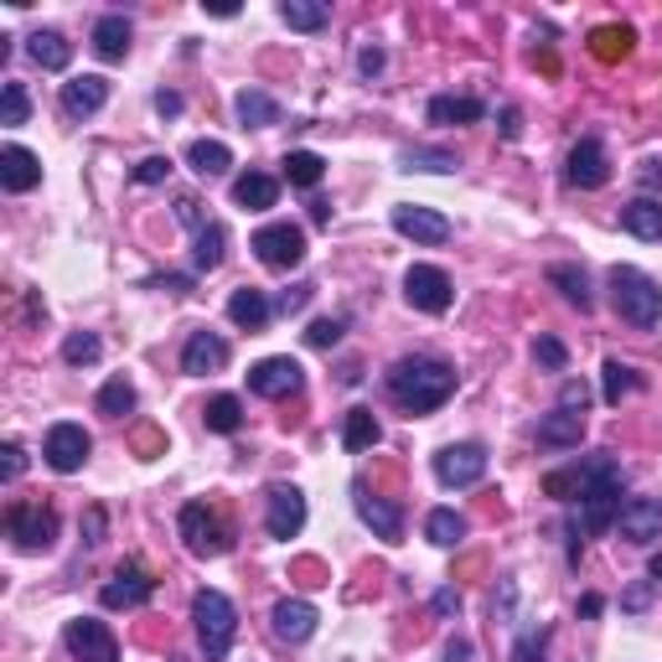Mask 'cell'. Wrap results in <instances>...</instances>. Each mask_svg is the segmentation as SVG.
Wrapping results in <instances>:
<instances>
[{
    "label": "cell",
    "instance_id": "31",
    "mask_svg": "<svg viewBox=\"0 0 662 662\" xmlns=\"http://www.w3.org/2000/svg\"><path fill=\"white\" fill-rule=\"evenodd\" d=\"M378 435H383V424L373 420V409H352V414L342 420V451H352V455L373 451Z\"/></svg>",
    "mask_w": 662,
    "mask_h": 662
},
{
    "label": "cell",
    "instance_id": "62",
    "mask_svg": "<svg viewBox=\"0 0 662 662\" xmlns=\"http://www.w3.org/2000/svg\"><path fill=\"white\" fill-rule=\"evenodd\" d=\"M601 611H605L601 595H585V601H580V616H601Z\"/></svg>",
    "mask_w": 662,
    "mask_h": 662
},
{
    "label": "cell",
    "instance_id": "61",
    "mask_svg": "<svg viewBox=\"0 0 662 662\" xmlns=\"http://www.w3.org/2000/svg\"><path fill=\"white\" fill-rule=\"evenodd\" d=\"M471 658V642H451V648H445V662H467Z\"/></svg>",
    "mask_w": 662,
    "mask_h": 662
},
{
    "label": "cell",
    "instance_id": "19",
    "mask_svg": "<svg viewBox=\"0 0 662 662\" xmlns=\"http://www.w3.org/2000/svg\"><path fill=\"white\" fill-rule=\"evenodd\" d=\"M104 99H109V78H99V73H78V78L62 83V114H68V120H89V114H99Z\"/></svg>",
    "mask_w": 662,
    "mask_h": 662
},
{
    "label": "cell",
    "instance_id": "14",
    "mask_svg": "<svg viewBox=\"0 0 662 662\" xmlns=\"http://www.w3.org/2000/svg\"><path fill=\"white\" fill-rule=\"evenodd\" d=\"M156 595V580L140 564H120V570L104 580V590H99V601L109 605V611H136V605H146Z\"/></svg>",
    "mask_w": 662,
    "mask_h": 662
},
{
    "label": "cell",
    "instance_id": "13",
    "mask_svg": "<svg viewBox=\"0 0 662 662\" xmlns=\"http://www.w3.org/2000/svg\"><path fill=\"white\" fill-rule=\"evenodd\" d=\"M270 512H264V528H270V539H295L305 528V496H301V487H290V482H274L270 487Z\"/></svg>",
    "mask_w": 662,
    "mask_h": 662
},
{
    "label": "cell",
    "instance_id": "22",
    "mask_svg": "<svg viewBox=\"0 0 662 662\" xmlns=\"http://www.w3.org/2000/svg\"><path fill=\"white\" fill-rule=\"evenodd\" d=\"M270 317H274V301L264 295V290L243 285V290H233V295H228V321H233V327L264 331V327H270Z\"/></svg>",
    "mask_w": 662,
    "mask_h": 662
},
{
    "label": "cell",
    "instance_id": "23",
    "mask_svg": "<svg viewBox=\"0 0 662 662\" xmlns=\"http://www.w3.org/2000/svg\"><path fill=\"white\" fill-rule=\"evenodd\" d=\"M580 435H585V414H574V409H549L539 420V445H549V451H570V445H580Z\"/></svg>",
    "mask_w": 662,
    "mask_h": 662
},
{
    "label": "cell",
    "instance_id": "9",
    "mask_svg": "<svg viewBox=\"0 0 662 662\" xmlns=\"http://www.w3.org/2000/svg\"><path fill=\"white\" fill-rule=\"evenodd\" d=\"M89 451H93L89 430H83V424H73V420L52 424V430H47V440H42L47 467H52V471H62V477H73V471L83 467V461H89Z\"/></svg>",
    "mask_w": 662,
    "mask_h": 662
},
{
    "label": "cell",
    "instance_id": "48",
    "mask_svg": "<svg viewBox=\"0 0 662 662\" xmlns=\"http://www.w3.org/2000/svg\"><path fill=\"white\" fill-rule=\"evenodd\" d=\"M171 177V156H146V161L136 165V181L140 187H156V181Z\"/></svg>",
    "mask_w": 662,
    "mask_h": 662
},
{
    "label": "cell",
    "instance_id": "24",
    "mask_svg": "<svg viewBox=\"0 0 662 662\" xmlns=\"http://www.w3.org/2000/svg\"><path fill=\"white\" fill-rule=\"evenodd\" d=\"M42 181V161L27 151V146H6L0 151V187L6 192H31Z\"/></svg>",
    "mask_w": 662,
    "mask_h": 662
},
{
    "label": "cell",
    "instance_id": "20",
    "mask_svg": "<svg viewBox=\"0 0 662 662\" xmlns=\"http://www.w3.org/2000/svg\"><path fill=\"white\" fill-rule=\"evenodd\" d=\"M616 523H621V533H626L632 543L662 539V502H658V496H626L621 512H616Z\"/></svg>",
    "mask_w": 662,
    "mask_h": 662
},
{
    "label": "cell",
    "instance_id": "63",
    "mask_svg": "<svg viewBox=\"0 0 662 662\" xmlns=\"http://www.w3.org/2000/svg\"><path fill=\"white\" fill-rule=\"evenodd\" d=\"M648 574H652V580H662V554H652V564H648Z\"/></svg>",
    "mask_w": 662,
    "mask_h": 662
},
{
    "label": "cell",
    "instance_id": "3",
    "mask_svg": "<svg viewBox=\"0 0 662 662\" xmlns=\"http://www.w3.org/2000/svg\"><path fill=\"white\" fill-rule=\"evenodd\" d=\"M611 301H616L621 321H632V327H658L662 321V285L652 274L632 270V264H616L611 270Z\"/></svg>",
    "mask_w": 662,
    "mask_h": 662
},
{
    "label": "cell",
    "instance_id": "57",
    "mask_svg": "<svg viewBox=\"0 0 662 662\" xmlns=\"http://www.w3.org/2000/svg\"><path fill=\"white\" fill-rule=\"evenodd\" d=\"M156 290H171V295H187V290H192V280H187V274H165V280H151Z\"/></svg>",
    "mask_w": 662,
    "mask_h": 662
},
{
    "label": "cell",
    "instance_id": "25",
    "mask_svg": "<svg viewBox=\"0 0 662 662\" xmlns=\"http://www.w3.org/2000/svg\"><path fill=\"white\" fill-rule=\"evenodd\" d=\"M621 228L642 243H662V202L658 197H632V202L621 208Z\"/></svg>",
    "mask_w": 662,
    "mask_h": 662
},
{
    "label": "cell",
    "instance_id": "38",
    "mask_svg": "<svg viewBox=\"0 0 662 662\" xmlns=\"http://www.w3.org/2000/svg\"><path fill=\"white\" fill-rule=\"evenodd\" d=\"M228 259V228L223 223H208L197 233V249H192V264L197 270H218Z\"/></svg>",
    "mask_w": 662,
    "mask_h": 662
},
{
    "label": "cell",
    "instance_id": "33",
    "mask_svg": "<svg viewBox=\"0 0 662 662\" xmlns=\"http://www.w3.org/2000/svg\"><path fill=\"white\" fill-rule=\"evenodd\" d=\"M549 285H559V295H564L570 305H580V311H590V305H595L585 270H574V264H549Z\"/></svg>",
    "mask_w": 662,
    "mask_h": 662
},
{
    "label": "cell",
    "instance_id": "52",
    "mask_svg": "<svg viewBox=\"0 0 662 662\" xmlns=\"http://www.w3.org/2000/svg\"><path fill=\"white\" fill-rule=\"evenodd\" d=\"M197 208H202L197 197H177V218H181V223H187V228H197V233H202V228H208V218H202V212H197Z\"/></svg>",
    "mask_w": 662,
    "mask_h": 662
},
{
    "label": "cell",
    "instance_id": "11",
    "mask_svg": "<svg viewBox=\"0 0 662 662\" xmlns=\"http://www.w3.org/2000/svg\"><path fill=\"white\" fill-rule=\"evenodd\" d=\"M62 636H68V652L78 662H120V642H114V632H109L104 621L78 616V621H68Z\"/></svg>",
    "mask_w": 662,
    "mask_h": 662
},
{
    "label": "cell",
    "instance_id": "43",
    "mask_svg": "<svg viewBox=\"0 0 662 662\" xmlns=\"http://www.w3.org/2000/svg\"><path fill=\"white\" fill-rule=\"evenodd\" d=\"M104 358V342L93 337V331H73L68 342H62V362L68 368H89V362H99Z\"/></svg>",
    "mask_w": 662,
    "mask_h": 662
},
{
    "label": "cell",
    "instance_id": "60",
    "mask_svg": "<svg viewBox=\"0 0 662 662\" xmlns=\"http://www.w3.org/2000/svg\"><path fill=\"white\" fill-rule=\"evenodd\" d=\"M518 130H523V124H518V109H502V140H518Z\"/></svg>",
    "mask_w": 662,
    "mask_h": 662
},
{
    "label": "cell",
    "instance_id": "34",
    "mask_svg": "<svg viewBox=\"0 0 662 662\" xmlns=\"http://www.w3.org/2000/svg\"><path fill=\"white\" fill-rule=\"evenodd\" d=\"M424 539L440 543V549H455V543L467 539V518L455 508H435L430 518H424Z\"/></svg>",
    "mask_w": 662,
    "mask_h": 662
},
{
    "label": "cell",
    "instance_id": "58",
    "mask_svg": "<svg viewBox=\"0 0 662 662\" xmlns=\"http://www.w3.org/2000/svg\"><path fill=\"white\" fill-rule=\"evenodd\" d=\"M435 611H440V616H451V611H461V595H455L451 585L435 590Z\"/></svg>",
    "mask_w": 662,
    "mask_h": 662
},
{
    "label": "cell",
    "instance_id": "56",
    "mask_svg": "<svg viewBox=\"0 0 662 662\" xmlns=\"http://www.w3.org/2000/svg\"><path fill=\"white\" fill-rule=\"evenodd\" d=\"M83 533H89V543L104 539V508H89V518H83Z\"/></svg>",
    "mask_w": 662,
    "mask_h": 662
},
{
    "label": "cell",
    "instance_id": "42",
    "mask_svg": "<svg viewBox=\"0 0 662 662\" xmlns=\"http://www.w3.org/2000/svg\"><path fill=\"white\" fill-rule=\"evenodd\" d=\"M285 177H290V187H317V181L327 177V161H321L317 151H290L285 156Z\"/></svg>",
    "mask_w": 662,
    "mask_h": 662
},
{
    "label": "cell",
    "instance_id": "45",
    "mask_svg": "<svg viewBox=\"0 0 662 662\" xmlns=\"http://www.w3.org/2000/svg\"><path fill=\"white\" fill-rule=\"evenodd\" d=\"M342 331H347L342 317H321V321H311L305 342H311V347H337V342H342Z\"/></svg>",
    "mask_w": 662,
    "mask_h": 662
},
{
    "label": "cell",
    "instance_id": "50",
    "mask_svg": "<svg viewBox=\"0 0 662 662\" xmlns=\"http://www.w3.org/2000/svg\"><path fill=\"white\" fill-rule=\"evenodd\" d=\"M590 404V389L580 383V378H564V389H559V409H574V414H585Z\"/></svg>",
    "mask_w": 662,
    "mask_h": 662
},
{
    "label": "cell",
    "instance_id": "36",
    "mask_svg": "<svg viewBox=\"0 0 662 662\" xmlns=\"http://www.w3.org/2000/svg\"><path fill=\"white\" fill-rule=\"evenodd\" d=\"M455 151H435V146H409V151H399V171H435V177H445V171H455Z\"/></svg>",
    "mask_w": 662,
    "mask_h": 662
},
{
    "label": "cell",
    "instance_id": "39",
    "mask_svg": "<svg viewBox=\"0 0 662 662\" xmlns=\"http://www.w3.org/2000/svg\"><path fill=\"white\" fill-rule=\"evenodd\" d=\"M280 21H285L290 31H321L331 21V11L321 0H285V6H280Z\"/></svg>",
    "mask_w": 662,
    "mask_h": 662
},
{
    "label": "cell",
    "instance_id": "26",
    "mask_svg": "<svg viewBox=\"0 0 662 662\" xmlns=\"http://www.w3.org/2000/svg\"><path fill=\"white\" fill-rule=\"evenodd\" d=\"M27 52H31V62H37V68H47V73H62V68L73 62V42H68L62 31H31Z\"/></svg>",
    "mask_w": 662,
    "mask_h": 662
},
{
    "label": "cell",
    "instance_id": "46",
    "mask_svg": "<svg viewBox=\"0 0 662 662\" xmlns=\"http://www.w3.org/2000/svg\"><path fill=\"white\" fill-rule=\"evenodd\" d=\"M533 358H539L549 373H564L570 352H564V342H559V337H539V342H533Z\"/></svg>",
    "mask_w": 662,
    "mask_h": 662
},
{
    "label": "cell",
    "instance_id": "4",
    "mask_svg": "<svg viewBox=\"0 0 662 662\" xmlns=\"http://www.w3.org/2000/svg\"><path fill=\"white\" fill-rule=\"evenodd\" d=\"M192 621H197V642H202L208 662L228 658L233 632H239V611H233V601H228L223 590H197L192 595Z\"/></svg>",
    "mask_w": 662,
    "mask_h": 662
},
{
    "label": "cell",
    "instance_id": "41",
    "mask_svg": "<svg viewBox=\"0 0 662 662\" xmlns=\"http://www.w3.org/2000/svg\"><path fill=\"white\" fill-rule=\"evenodd\" d=\"M636 389H642V378H636V368H626V362H616V358L605 362V389H601L605 404L616 409L621 399H626V393H636Z\"/></svg>",
    "mask_w": 662,
    "mask_h": 662
},
{
    "label": "cell",
    "instance_id": "47",
    "mask_svg": "<svg viewBox=\"0 0 662 662\" xmlns=\"http://www.w3.org/2000/svg\"><path fill=\"white\" fill-rule=\"evenodd\" d=\"M543 642H549V626L523 632L518 636V648H512V662H543Z\"/></svg>",
    "mask_w": 662,
    "mask_h": 662
},
{
    "label": "cell",
    "instance_id": "59",
    "mask_svg": "<svg viewBox=\"0 0 662 662\" xmlns=\"http://www.w3.org/2000/svg\"><path fill=\"white\" fill-rule=\"evenodd\" d=\"M636 177H642V187H662V161H642Z\"/></svg>",
    "mask_w": 662,
    "mask_h": 662
},
{
    "label": "cell",
    "instance_id": "55",
    "mask_svg": "<svg viewBox=\"0 0 662 662\" xmlns=\"http://www.w3.org/2000/svg\"><path fill=\"white\" fill-rule=\"evenodd\" d=\"M156 109H161L165 120H177V114H181V93H171V89H161V93H156Z\"/></svg>",
    "mask_w": 662,
    "mask_h": 662
},
{
    "label": "cell",
    "instance_id": "10",
    "mask_svg": "<svg viewBox=\"0 0 662 662\" xmlns=\"http://www.w3.org/2000/svg\"><path fill=\"white\" fill-rule=\"evenodd\" d=\"M435 477H440V487H477L487 477V445H477V440L445 445L435 455Z\"/></svg>",
    "mask_w": 662,
    "mask_h": 662
},
{
    "label": "cell",
    "instance_id": "6",
    "mask_svg": "<svg viewBox=\"0 0 662 662\" xmlns=\"http://www.w3.org/2000/svg\"><path fill=\"white\" fill-rule=\"evenodd\" d=\"M177 528H181V539H187V549H192L197 559L228 554V528H223V518H218L208 502H187L181 518H177Z\"/></svg>",
    "mask_w": 662,
    "mask_h": 662
},
{
    "label": "cell",
    "instance_id": "44",
    "mask_svg": "<svg viewBox=\"0 0 662 662\" xmlns=\"http://www.w3.org/2000/svg\"><path fill=\"white\" fill-rule=\"evenodd\" d=\"M27 114H31L27 89H21V83H6V89H0V124L16 130V124H27Z\"/></svg>",
    "mask_w": 662,
    "mask_h": 662
},
{
    "label": "cell",
    "instance_id": "32",
    "mask_svg": "<svg viewBox=\"0 0 662 662\" xmlns=\"http://www.w3.org/2000/svg\"><path fill=\"white\" fill-rule=\"evenodd\" d=\"M187 165H192L197 177H223L228 165H233V151H228L223 140H192L187 146Z\"/></svg>",
    "mask_w": 662,
    "mask_h": 662
},
{
    "label": "cell",
    "instance_id": "12",
    "mask_svg": "<svg viewBox=\"0 0 662 662\" xmlns=\"http://www.w3.org/2000/svg\"><path fill=\"white\" fill-rule=\"evenodd\" d=\"M305 383V368L295 358H264L249 368V389L259 399H290V393H301Z\"/></svg>",
    "mask_w": 662,
    "mask_h": 662
},
{
    "label": "cell",
    "instance_id": "53",
    "mask_svg": "<svg viewBox=\"0 0 662 662\" xmlns=\"http://www.w3.org/2000/svg\"><path fill=\"white\" fill-rule=\"evenodd\" d=\"M648 601H652V580H642V585H632L626 595H621V605H626V611H648Z\"/></svg>",
    "mask_w": 662,
    "mask_h": 662
},
{
    "label": "cell",
    "instance_id": "17",
    "mask_svg": "<svg viewBox=\"0 0 662 662\" xmlns=\"http://www.w3.org/2000/svg\"><path fill=\"white\" fill-rule=\"evenodd\" d=\"M228 368V342L218 337V331H192L187 337V347H181V373L192 378H208V373H223Z\"/></svg>",
    "mask_w": 662,
    "mask_h": 662
},
{
    "label": "cell",
    "instance_id": "21",
    "mask_svg": "<svg viewBox=\"0 0 662 662\" xmlns=\"http://www.w3.org/2000/svg\"><path fill=\"white\" fill-rule=\"evenodd\" d=\"M274 636L280 642H290V648H301V642H311V632H317V605L311 601H280L274 605Z\"/></svg>",
    "mask_w": 662,
    "mask_h": 662
},
{
    "label": "cell",
    "instance_id": "18",
    "mask_svg": "<svg viewBox=\"0 0 662 662\" xmlns=\"http://www.w3.org/2000/svg\"><path fill=\"white\" fill-rule=\"evenodd\" d=\"M352 508H358V518L373 528L383 543H399V539H404V512L393 508V502H383V496H373L362 482L352 487Z\"/></svg>",
    "mask_w": 662,
    "mask_h": 662
},
{
    "label": "cell",
    "instance_id": "49",
    "mask_svg": "<svg viewBox=\"0 0 662 662\" xmlns=\"http://www.w3.org/2000/svg\"><path fill=\"white\" fill-rule=\"evenodd\" d=\"M21 471H27V451L16 440H6V451H0V482H16Z\"/></svg>",
    "mask_w": 662,
    "mask_h": 662
},
{
    "label": "cell",
    "instance_id": "1",
    "mask_svg": "<svg viewBox=\"0 0 662 662\" xmlns=\"http://www.w3.org/2000/svg\"><path fill=\"white\" fill-rule=\"evenodd\" d=\"M543 492L559 496V502H580L574 528H580V533H601V528L616 523L621 492H626V471L601 451V455L574 461V467H564V471H549V477H543Z\"/></svg>",
    "mask_w": 662,
    "mask_h": 662
},
{
    "label": "cell",
    "instance_id": "5",
    "mask_svg": "<svg viewBox=\"0 0 662 662\" xmlns=\"http://www.w3.org/2000/svg\"><path fill=\"white\" fill-rule=\"evenodd\" d=\"M6 533H11L21 554H42L58 539V512L42 508V502H11L6 508Z\"/></svg>",
    "mask_w": 662,
    "mask_h": 662
},
{
    "label": "cell",
    "instance_id": "30",
    "mask_svg": "<svg viewBox=\"0 0 662 662\" xmlns=\"http://www.w3.org/2000/svg\"><path fill=\"white\" fill-rule=\"evenodd\" d=\"M487 114L482 99H455V93H440V99H430V124H477Z\"/></svg>",
    "mask_w": 662,
    "mask_h": 662
},
{
    "label": "cell",
    "instance_id": "29",
    "mask_svg": "<svg viewBox=\"0 0 662 662\" xmlns=\"http://www.w3.org/2000/svg\"><path fill=\"white\" fill-rule=\"evenodd\" d=\"M233 109H239L243 130H270V124H280V104H274L264 89H243L239 99H233Z\"/></svg>",
    "mask_w": 662,
    "mask_h": 662
},
{
    "label": "cell",
    "instance_id": "51",
    "mask_svg": "<svg viewBox=\"0 0 662 662\" xmlns=\"http://www.w3.org/2000/svg\"><path fill=\"white\" fill-rule=\"evenodd\" d=\"M311 290H317V285H290V290H280L274 311H280V317H295V311H301V305L311 301Z\"/></svg>",
    "mask_w": 662,
    "mask_h": 662
},
{
    "label": "cell",
    "instance_id": "7",
    "mask_svg": "<svg viewBox=\"0 0 662 662\" xmlns=\"http://www.w3.org/2000/svg\"><path fill=\"white\" fill-rule=\"evenodd\" d=\"M404 301L414 305V311H424V317H445L455 301L451 274L435 270V264H414V270L404 274Z\"/></svg>",
    "mask_w": 662,
    "mask_h": 662
},
{
    "label": "cell",
    "instance_id": "35",
    "mask_svg": "<svg viewBox=\"0 0 662 662\" xmlns=\"http://www.w3.org/2000/svg\"><path fill=\"white\" fill-rule=\"evenodd\" d=\"M632 42H636L632 27H595L590 31V52H595L601 62H621L626 52H632Z\"/></svg>",
    "mask_w": 662,
    "mask_h": 662
},
{
    "label": "cell",
    "instance_id": "27",
    "mask_svg": "<svg viewBox=\"0 0 662 662\" xmlns=\"http://www.w3.org/2000/svg\"><path fill=\"white\" fill-rule=\"evenodd\" d=\"M89 42L104 62H124V52H130V21H124V16H99Z\"/></svg>",
    "mask_w": 662,
    "mask_h": 662
},
{
    "label": "cell",
    "instance_id": "16",
    "mask_svg": "<svg viewBox=\"0 0 662 662\" xmlns=\"http://www.w3.org/2000/svg\"><path fill=\"white\" fill-rule=\"evenodd\" d=\"M393 228L414 243H430V249L451 239V218L435 208H414V202H399V208H393Z\"/></svg>",
    "mask_w": 662,
    "mask_h": 662
},
{
    "label": "cell",
    "instance_id": "54",
    "mask_svg": "<svg viewBox=\"0 0 662 662\" xmlns=\"http://www.w3.org/2000/svg\"><path fill=\"white\" fill-rule=\"evenodd\" d=\"M383 62H389V58H383V47H362V52H358V68H362L368 78L383 73Z\"/></svg>",
    "mask_w": 662,
    "mask_h": 662
},
{
    "label": "cell",
    "instance_id": "2",
    "mask_svg": "<svg viewBox=\"0 0 662 662\" xmlns=\"http://www.w3.org/2000/svg\"><path fill=\"white\" fill-rule=\"evenodd\" d=\"M389 393L404 414H430L455 393V368L440 358H399L389 368Z\"/></svg>",
    "mask_w": 662,
    "mask_h": 662
},
{
    "label": "cell",
    "instance_id": "37",
    "mask_svg": "<svg viewBox=\"0 0 662 662\" xmlns=\"http://www.w3.org/2000/svg\"><path fill=\"white\" fill-rule=\"evenodd\" d=\"M202 420H208L212 435H239V424H243V404L233 399V393H218V399H208V409H202Z\"/></svg>",
    "mask_w": 662,
    "mask_h": 662
},
{
    "label": "cell",
    "instance_id": "28",
    "mask_svg": "<svg viewBox=\"0 0 662 662\" xmlns=\"http://www.w3.org/2000/svg\"><path fill=\"white\" fill-rule=\"evenodd\" d=\"M274 197H280V181L264 177V171H243V177L233 181V202H239L243 212H264V208H274Z\"/></svg>",
    "mask_w": 662,
    "mask_h": 662
},
{
    "label": "cell",
    "instance_id": "40",
    "mask_svg": "<svg viewBox=\"0 0 662 662\" xmlns=\"http://www.w3.org/2000/svg\"><path fill=\"white\" fill-rule=\"evenodd\" d=\"M130 409H136V383H130V378H109L104 389H99V414L124 420Z\"/></svg>",
    "mask_w": 662,
    "mask_h": 662
},
{
    "label": "cell",
    "instance_id": "8",
    "mask_svg": "<svg viewBox=\"0 0 662 662\" xmlns=\"http://www.w3.org/2000/svg\"><path fill=\"white\" fill-rule=\"evenodd\" d=\"M249 249H254L259 264H270V270H295L305 259V233L295 223H270V228H259Z\"/></svg>",
    "mask_w": 662,
    "mask_h": 662
},
{
    "label": "cell",
    "instance_id": "15",
    "mask_svg": "<svg viewBox=\"0 0 662 662\" xmlns=\"http://www.w3.org/2000/svg\"><path fill=\"white\" fill-rule=\"evenodd\" d=\"M564 181H570V187H580V192H595V187H605V181H611V156H605V146L595 136H585L570 151Z\"/></svg>",
    "mask_w": 662,
    "mask_h": 662
}]
</instances>
